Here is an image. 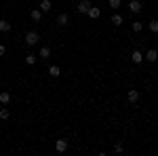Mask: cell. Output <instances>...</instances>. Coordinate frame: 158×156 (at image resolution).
<instances>
[{"label":"cell","instance_id":"ba28073f","mask_svg":"<svg viewBox=\"0 0 158 156\" xmlns=\"http://www.w3.org/2000/svg\"><path fill=\"white\" fill-rule=\"evenodd\" d=\"M57 23L59 25H68L70 23V15H68V13H61L59 17H57Z\"/></svg>","mask_w":158,"mask_h":156},{"label":"cell","instance_id":"9c48e42d","mask_svg":"<svg viewBox=\"0 0 158 156\" xmlns=\"http://www.w3.org/2000/svg\"><path fill=\"white\" fill-rule=\"evenodd\" d=\"M51 9H53V6H51V0H42V2H40V11L42 13H49Z\"/></svg>","mask_w":158,"mask_h":156},{"label":"cell","instance_id":"d6986e66","mask_svg":"<svg viewBox=\"0 0 158 156\" xmlns=\"http://www.w3.org/2000/svg\"><path fill=\"white\" fill-rule=\"evenodd\" d=\"M150 32H152V34H158V21H152V23H150Z\"/></svg>","mask_w":158,"mask_h":156},{"label":"cell","instance_id":"4fadbf2b","mask_svg":"<svg viewBox=\"0 0 158 156\" xmlns=\"http://www.w3.org/2000/svg\"><path fill=\"white\" fill-rule=\"evenodd\" d=\"M0 32H11V23L6 19H0Z\"/></svg>","mask_w":158,"mask_h":156},{"label":"cell","instance_id":"52a82bcc","mask_svg":"<svg viewBox=\"0 0 158 156\" xmlns=\"http://www.w3.org/2000/svg\"><path fill=\"white\" fill-rule=\"evenodd\" d=\"M131 59H133V63H141V61H143V53L135 48V51H133V55H131Z\"/></svg>","mask_w":158,"mask_h":156},{"label":"cell","instance_id":"ffe728a7","mask_svg":"<svg viewBox=\"0 0 158 156\" xmlns=\"http://www.w3.org/2000/svg\"><path fill=\"white\" fill-rule=\"evenodd\" d=\"M114 152H116V154H122V152H124V148H122V144H120V141H118V144L114 145Z\"/></svg>","mask_w":158,"mask_h":156},{"label":"cell","instance_id":"3957f363","mask_svg":"<svg viewBox=\"0 0 158 156\" xmlns=\"http://www.w3.org/2000/svg\"><path fill=\"white\" fill-rule=\"evenodd\" d=\"M91 6H93L91 0H82V2H78V13H86Z\"/></svg>","mask_w":158,"mask_h":156},{"label":"cell","instance_id":"9a60e30c","mask_svg":"<svg viewBox=\"0 0 158 156\" xmlns=\"http://www.w3.org/2000/svg\"><path fill=\"white\" fill-rule=\"evenodd\" d=\"M25 63H27V65H34V63H36V55H34V53L25 55Z\"/></svg>","mask_w":158,"mask_h":156},{"label":"cell","instance_id":"2e32d148","mask_svg":"<svg viewBox=\"0 0 158 156\" xmlns=\"http://www.w3.org/2000/svg\"><path fill=\"white\" fill-rule=\"evenodd\" d=\"M9 116H11V114H9V110H6V108H0V120H9Z\"/></svg>","mask_w":158,"mask_h":156},{"label":"cell","instance_id":"5b68a950","mask_svg":"<svg viewBox=\"0 0 158 156\" xmlns=\"http://www.w3.org/2000/svg\"><path fill=\"white\" fill-rule=\"evenodd\" d=\"M55 150H57V152H65V150H68V141H65V139H57V141H55Z\"/></svg>","mask_w":158,"mask_h":156},{"label":"cell","instance_id":"30bf717a","mask_svg":"<svg viewBox=\"0 0 158 156\" xmlns=\"http://www.w3.org/2000/svg\"><path fill=\"white\" fill-rule=\"evenodd\" d=\"M30 17H32L34 21H40V19H42V11H40V9H34V11L30 13Z\"/></svg>","mask_w":158,"mask_h":156},{"label":"cell","instance_id":"7402d4cb","mask_svg":"<svg viewBox=\"0 0 158 156\" xmlns=\"http://www.w3.org/2000/svg\"><path fill=\"white\" fill-rule=\"evenodd\" d=\"M110 6H112V9H118V6H120V0H110Z\"/></svg>","mask_w":158,"mask_h":156},{"label":"cell","instance_id":"8fae6325","mask_svg":"<svg viewBox=\"0 0 158 156\" xmlns=\"http://www.w3.org/2000/svg\"><path fill=\"white\" fill-rule=\"evenodd\" d=\"M129 101H131V103H137V101H139V93H137V91H129Z\"/></svg>","mask_w":158,"mask_h":156},{"label":"cell","instance_id":"277c9868","mask_svg":"<svg viewBox=\"0 0 158 156\" xmlns=\"http://www.w3.org/2000/svg\"><path fill=\"white\" fill-rule=\"evenodd\" d=\"M86 15H89L91 19H97L99 15H101V9H99V6H91V9L86 11Z\"/></svg>","mask_w":158,"mask_h":156},{"label":"cell","instance_id":"7c38bea8","mask_svg":"<svg viewBox=\"0 0 158 156\" xmlns=\"http://www.w3.org/2000/svg\"><path fill=\"white\" fill-rule=\"evenodd\" d=\"M9 101H11V95H9L6 91H2V93H0V103H2V106H6Z\"/></svg>","mask_w":158,"mask_h":156},{"label":"cell","instance_id":"6da1fadb","mask_svg":"<svg viewBox=\"0 0 158 156\" xmlns=\"http://www.w3.org/2000/svg\"><path fill=\"white\" fill-rule=\"evenodd\" d=\"M38 42H40V34H38V32H27V34H25V44H27V47H34Z\"/></svg>","mask_w":158,"mask_h":156},{"label":"cell","instance_id":"e0dca14e","mask_svg":"<svg viewBox=\"0 0 158 156\" xmlns=\"http://www.w3.org/2000/svg\"><path fill=\"white\" fill-rule=\"evenodd\" d=\"M112 23L114 25H122V15H112Z\"/></svg>","mask_w":158,"mask_h":156},{"label":"cell","instance_id":"8992f818","mask_svg":"<svg viewBox=\"0 0 158 156\" xmlns=\"http://www.w3.org/2000/svg\"><path fill=\"white\" fill-rule=\"evenodd\" d=\"M129 11H131V13H139V11H141L139 0H131V2H129Z\"/></svg>","mask_w":158,"mask_h":156},{"label":"cell","instance_id":"5bb4252c","mask_svg":"<svg viewBox=\"0 0 158 156\" xmlns=\"http://www.w3.org/2000/svg\"><path fill=\"white\" fill-rule=\"evenodd\" d=\"M49 74H51V76H53V78H57V76H59V74H61L59 65H51V68H49Z\"/></svg>","mask_w":158,"mask_h":156},{"label":"cell","instance_id":"603a6c76","mask_svg":"<svg viewBox=\"0 0 158 156\" xmlns=\"http://www.w3.org/2000/svg\"><path fill=\"white\" fill-rule=\"evenodd\" d=\"M4 53H6V47H4V44H0V57H2Z\"/></svg>","mask_w":158,"mask_h":156},{"label":"cell","instance_id":"ac0fdd59","mask_svg":"<svg viewBox=\"0 0 158 156\" xmlns=\"http://www.w3.org/2000/svg\"><path fill=\"white\" fill-rule=\"evenodd\" d=\"M49 55H51V48L49 47H42V48H40V57H49Z\"/></svg>","mask_w":158,"mask_h":156},{"label":"cell","instance_id":"7a4b0ae2","mask_svg":"<svg viewBox=\"0 0 158 156\" xmlns=\"http://www.w3.org/2000/svg\"><path fill=\"white\" fill-rule=\"evenodd\" d=\"M143 59H148L150 63H154V61L158 59V51H156V48H150L146 55H143Z\"/></svg>","mask_w":158,"mask_h":156},{"label":"cell","instance_id":"44dd1931","mask_svg":"<svg viewBox=\"0 0 158 156\" xmlns=\"http://www.w3.org/2000/svg\"><path fill=\"white\" fill-rule=\"evenodd\" d=\"M141 27H143V23H139V21H133V32H141Z\"/></svg>","mask_w":158,"mask_h":156}]
</instances>
